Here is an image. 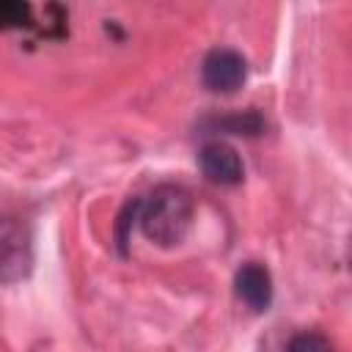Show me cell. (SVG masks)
<instances>
[{
	"mask_svg": "<svg viewBox=\"0 0 352 352\" xmlns=\"http://www.w3.org/2000/svg\"><path fill=\"white\" fill-rule=\"evenodd\" d=\"M138 226L160 248L179 245L192 226V198L179 184H160L138 201Z\"/></svg>",
	"mask_w": 352,
	"mask_h": 352,
	"instance_id": "cell-1",
	"label": "cell"
},
{
	"mask_svg": "<svg viewBox=\"0 0 352 352\" xmlns=\"http://www.w3.org/2000/svg\"><path fill=\"white\" fill-rule=\"evenodd\" d=\"M33 270V245L16 217H0V283H19Z\"/></svg>",
	"mask_w": 352,
	"mask_h": 352,
	"instance_id": "cell-2",
	"label": "cell"
},
{
	"mask_svg": "<svg viewBox=\"0 0 352 352\" xmlns=\"http://www.w3.org/2000/svg\"><path fill=\"white\" fill-rule=\"evenodd\" d=\"M201 80L212 94H234L248 80V60L236 50L217 47L204 58Z\"/></svg>",
	"mask_w": 352,
	"mask_h": 352,
	"instance_id": "cell-3",
	"label": "cell"
},
{
	"mask_svg": "<svg viewBox=\"0 0 352 352\" xmlns=\"http://www.w3.org/2000/svg\"><path fill=\"white\" fill-rule=\"evenodd\" d=\"M198 165H201V173L220 187H234L245 179V165L239 151L223 140L204 143V148L198 151Z\"/></svg>",
	"mask_w": 352,
	"mask_h": 352,
	"instance_id": "cell-4",
	"label": "cell"
},
{
	"mask_svg": "<svg viewBox=\"0 0 352 352\" xmlns=\"http://www.w3.org/2000/svg\"><path fill=\"white\" fill-rule=\"evenodd\" d=\"M234 289H236V297L256 314L267 311L270 302H272V275L264 264L258 261H248L236 270L234 275Z\"/></svg>",
	"mask_w": 352,
	"mask_h": 352,
	"instance_id": "cell-5",
	"label": "cell"
},
{
	"mask_svg": "<svg viewBox=\"0 0 352 352\" xmlns=\"http://www.w3.org/2000/svg\"><path fill=\"white\" fill-rule=\"evenodd\" d=\"M264 118L256 110H245V113H234V116H223V118H209L204 121V135H245V138H256L264 132Z\"/></svg>",
	"mask_w": 352,
	"mask_h": 352,
	"instance_id": "cell-6",
	"label": "cell"
},
{
	"mask_svg": "<svg viewBox=\"0 0 352 352\" xmlns=\"http://www.w3.org/2000/svg\"><path fill=\"white\" fill-rule=\"evenodd\" d=\"M286 352H333V344H330V338H324L322 333L305 330V333H297V336L289 338Z\"/></svg>",
	"mask_w": 352,
	"mask_h": 352,
	"instance_id": "cell-7",
	"label": "cell"
},
{
	"mask_svg": "<svg viewBox=\"0 0 352 352\" xmlns=\"http://www.w3.org/2000/svg\"><path fill=\"white\" fill-rule=\"evenodd\" d=\"M28 16V6L19 3H0V25H16Z\"/></svg>",
	"mask_w": 352,
	"mask_h": 352,
	"instance_id": "cell-8",
	"label": "cell"
}]
</instances>
